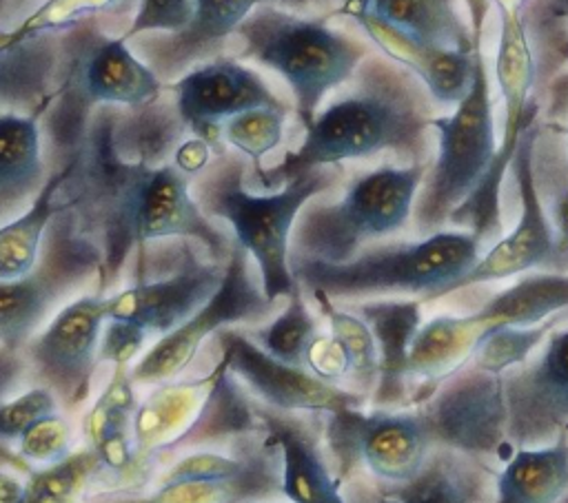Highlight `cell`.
Returning <instances> with one entry per match:
<instances>
[{"label": "cell", "instance_id": "1", "mask_svg": "<svg viewBox=\"0 0 568 503\" xmlns=\"http://www.w3.org/2000/svg\"><path fill=\"white\" fill-rule=\"evenodd\" d=\"M71 173L60 188L78 217V226L102 250L98 290L106 295L120 281L135 248L184 237L197 242L213 259L226 261L233 235L197 206L193 177L173 162L149 166L124 160L111 140L106 109L98 106L71 155Z\"/></svg>", "mask_w": 568, "mask_h": 503}, {"label": "cell", "instance_id": "2", "mask_svg": "<svg viewBox=\"0 0 568 503\" xmlns=\"http://www.w3.org/2000/svg\"><path fill=\"white\" fill-rule=\"evenodd\" d=\"M351 89L317 111L304 137L284 160L264 168L260 186L284 184L293 173L317 166H342L393 153L402 164L430 162V122L437 115L426 86L382 53H368L351 78Z\"/></svg>", "mask_w": 568, "mask_h": 503}, {"label": "cell", "instance_id": "3", "mask_svg": "<svg viewBox=\"0 0 568 503\" xmlns=\"http://www.w3.org/2000/svg\"><path fill=\"white\" fill-rule=\"evenodd\" d=\"M248 160L222 151L193 177L191 193L206 217L226 222L233 239L253 259L262 292L271 301H286L300 292L291 273V233L300 211L313 197L328 193L342 179V166H317L293 173L277 191L255 193L246 184Z\"/></svg>", "mask_w": 568, "mask_h": 503}, {"label": "cell", "instance_id": "4", "mask_svg": "<svg viewBox=\"0 0 568 503\" xmlns=\"http://www.w3.org/2000/svg\"><path fill=\"white\" fill-rule=\"evenodd\" d=\"M481 242L462 228L437 230L410 242L371 244L344 264L291 261L304 297L322 292L333 301H359L388 295L439 299L475 266Z\"/></svg>", "mask_w": 568, "mask_h": 503}, {"label": "cell", "instance_id": "5", "mask_svg": "<svg viewBox=\"0 0 568 503\" xmlns=\"http://www.w3.org/2000/svg\"><path fill=\"white\" fill-rule=\"evenodd\" d=\"M235 38L240 47L233 58L266 66L288 84L302 129L313 122L331 91L351 82L371 53L326 18H304L268 2L244 18Z\"/></svg>", "mask_w": 568, "mask_h": 503}, {"label": "cell", "instance_id": "6", "mask_svg": "<svg viewBox=\"0 0 568 503\" xmlns=\"http://www.w3.org/2000/svg\"><path fill=\"white\" fill-rule=\"evenodd\" d=\"M428 162L382 164L355 175L337 199L306 202L291 233L288 261L344 264L410 217Z\"/></svg>", "mask_w": 568, "mask_h": 503}, {"label": "cell", "instance_id": "7", "mask_svg": "<svg viewBox=\"0 0 568 503\" xmlns=\"http://www.w3.org/2000/svg\"><path fill=\"white\" fill-rule=\"evenodd\" d=\"M430 131L435 155L428 162L410 217L417 237L444 230L450 213L475 191L497 153L490 78L479 44L470 91L448 115H435Z\"/></svg>", "mask_w": 568, "mask_h": 503}, {"label": "cell", "instance_id": "8", "mask_svg": "<svg viewBox=\"0 0 568 503\" xmlns=\"http://www.w3.org/2000/svg\"><path fill=\"white\" fill-rule=\"evenodd\" d=\"M126 268L131 281L106 295V319L131 321L160 339L213 297L226 261L213 259L193 239L173 237L135 248Z\"/></svg>", "mask_w": 568, "mask_h": 503}, {"label": "cell", "instance_id": "9", "mask_svg": "<svg viewBox=\"0 0 568 503\" xmlns=\"http://www.w3.org/2000/svg\"><path fill=\"white\" fill-rule=\"evenodd\" d=\"M100 273V246L82 233L71 204L60 199L33 268L18 279L0 281V343L22 350L67 306L64 301L98 281Z\"/></svg>", "mask_w": 568, "mask_h": 503}, {"label": "cell", "instance_id": "10", "mask_svg": "<svg viewBox=\"0 0 568 503\" xmlns=\"http://www.w3.org/2000/svg\"><path fill=\"white\" fill-rule=\"evenodd\" d=\"M499 33L495 49V78L504 104V131L495 160L475 191L450 213L448 224L470 230L481 244L504 233L499 195L510 171L524 129L537 120V102L530 100L537 82V60L530 47L524 11L497 9Z\"/></svg>", "mask_w": 568, "mask_h": 503}, {"label": "cell", "instance_id": "11", "mask_svg": "<svg viewBox=\"0 0 568 503\" xmlns=\"http://www.w3.org/2000/svg\"><path fill=\"white\" fill-rule=\"evenodd\" d=\"M326 461L339 483L357 470L384 483L413 479L433 445L415 406L408 408H344L320 414Z\"/></svg>", "mask_w": 568, "mask_h": 503}, {"label": "cell", "instance_id": "12", "mask_svg": "<svg viewBox=\"0 0 568 503\" xmlns=\"http://www.w3.org/2000/svg\"><path fill=\"white\" fill-rule=\"evenodd\" d=\"M253 259L233 242L226 259L224 277L213 297L197 308L186 321L155 339L140 359L129 368L131 381L153 386L186 372L202 346L220 330L233 326H257L271 319L284 301H271L262 292V284L253 273Z\"/></svg>", "mask_w": 568, "mask_h": 503}, {"label": "cell", "instance_id": "13", "mask_svg": "<svg viewBox=\"0 0 568 503\" xmlns=\"http://www.w3.org/2000/svg\"><path fill=\"white\" fill-rule=\"evenodd\" d=\"M415 408L433 450L448 448L490 463H504L513 452L506 441L504 374L464 366Z\"/></svg>", "mask_w": 568, "mask_h": 503}, {"label": "cell", "instance_id": "14", "mask_svg": "<svg viewBox=\"0 0 568 503\" xmlns=\"http://www.w3.org/2000/svg\"><path fill=\"white\" fill-rule=\"evenodd\" d=\"M537 142L539 124L535 120L524 129L510 164L517 182L519 217L510 233L495 239L490 248L479 255L475 266L455 284L453 292L477 284L519 277L532 270L568 273V255L557 244L552 219L539 193L535 171Z\"/></svg>", "mask_w": 568, "mask_h": 503}, {"label": "cell", "instance_id": "15", "mask_svg": "<svg viewBox=\"0 0 568 503\" xmlns=\"http://www.w3.org/2000/svg\"><path fill=\"white\" fill-rule=\"evenodd\" d=\"M106 321V295H80L62 306L22 348L36 386L49 388L64 412L80 410L98 370V343Z\"/></svg>", "mask_w": 568, "mask_h": 503}, {"label": "cell", "instance_id": "16", "mask_svg": "<svg viewBox=\"0 0 568 503\" xmlns=\"http://www.w3.org/2000/svg\"><path fill=\"white\" fill-rule=\"evenodd\" d=\"M217 352L226 357L229 370L242 381L255 401L280 412L328 414L344 408H364L368 399L351 388L322 381L304 366L284 363L257 343L242 328H224L213 339Z\"/></svg>", "mask_w": 568, "mask_h": 503}, {"label": "cell", "instance_id": "17", "mask_svg": "<svg viewBox=\"0 0 568 503\" xmlns=\"http://www.w3.org/2000/svg\"><path fill=\"white\" fill-rule=\"evenodd\" d=\"M506 441L515 448L552 443L568 432V326H557L539 352L504 374Z\"/></svg>", "mask_w": 568, "mask_h": 503}, {"label": "cell", "instance_id": "18", "mask_svg": "<svg viewBox=\"0 0 568 503\" xmlns=\"http://www.w3.org/2000/svg\"><path fill=\"white\" fill-rule=\"evenodd\" d=\"M171 91L186 131L206 140L215 155L226 151L220 129L229 117L255 106L286 104L253 69L233 55H217L193 66L171 82Z\"/></svg>", "mask_w": 568, "mask_h": 503}, {"label": "cell", "instance_id": "19", "mask_svg": "<svg viewBox=\"0 0 568 503\" xmlns=\"http://www.w3.org/2000/svg\"><path fill=\"white\" fill-rule=\"evenodd\" d=\"M268 0H195L191 22L178 33L138 35L133 49L162 82H175L193 66L222 55L244 18Z\"/></svg>", "mask_w": 568, "mask_h": 503}, {"label": "cell", "instance_id": "20", "mask_svg": "<svg viewBox=\"0 0 568 503\" xmlns=\"http://www.w3.org/2000/svg\"><path fill=\"white\" fill-rule=\"evenodd\" d=\"M337 13L353 18L384 58L408 69L426 86L437 106L455 109L470 91L477 47L473 51H455L417 42L373 16L368 9L351 2H342Z\"/></svg>", "mask_w": 568, "mask_h": 503}, {"label": "cell", "instance_id": "21", "mask_svg": "<svg viewBox=\"0 0 568 503\" xmlns=\"http://www.w3.org/2000/svg\"><path fill=\"white\" fill-rule=\"evenodd\" d=\"M353 310L366 321L377 346V383L368 397L371 408H408L410 386H408V352L410 343L424 324L422 299H359V301H337Z\"/></svg>", "mask_w": 568, "mask_h": 503}, {"label": "cell", "instance_id": "22", "mask_svg": "<svg viewBox=\"0 0 568 503\" xmlns=\"http://www.w3.org/2000/svg\"><path fill=\"white\" fill-rule=\"evenodd\" d=\"M257 412L282 448L284 499L288 503H348L324 454L320 414L304 419L300 412H280L260 401Z\"/></svg>", "mask_w": 568, "mask_h": 503}, {"label": "cell", "instance_id": "23", "mask_svg": "<svg viewBox=\"0 0 568 503\" xmlns=\"http://www.w3.org/2000/svg\"><path fill=\"white\" fill-rule=\"evenodd\" d=\"M217 361L204 374L175 377L151 386L133 414V443L140 463L151 470L189 430L215 379Z\"/></svg>", "mask_w": 568, "mask_h": 503}, {"label": "cell", "instance_id": "24", "mask_svg": "<svg viewBox=\"0 0 568 503\" xmlns=\"http://www.w3.org/2000/svg\"><path fill=\"white\" fill-rule=\"evenodd\" d=\"M568 310V273L532 270L501 288L477 310L459 315V324L473 346L488 332L506 326L526 328ZM475 352V350H473Z\"/></svg>", "mask_w": 568, "mask_h": 503}, {"label": "cell", "instance_id": "25", "mask_svg": "<svg viewBox=\"0 0 568 503\" xmlns=\"http://www.w3.org/2000/svg\"><path fill=\"white\" fill-rule=\"evenodd\" d=\"M40 115L0 113V226L24 213L49 177Z\"/></svg>", "mask_w": 568, "mask_h": 503}, {"label": "cell", "instance_id": "26", "mask_svg": "<svg viewBox=\"0 0 568 503\" xmlns=\"http://www.w3.org/2000/svg\"><path fill=\"white\" fill-rule=\"evenodd\" d=\"M217 355V372L200 406V412L189 430L173 443L169 454L224 448L233 441L266 430L257 412V401L229 370L226 357L222 352Z\"/></svg>", "mask_w": 568, "mask_h": 503}, {"label": "cell", "instance_id": "27", "mask_svg": "<svg viewBox=\"0 0 568 503\" xmlns=\"http://www.w3.org/2000/svg\"><path fill=\"white\" fill-rule=\"evenodd\" d=\"M495 474L490 461L435 448L413 479L388 485L404 503H484Z\"/></svg>", "mask_w": 568, "mask_h": 503}, {"label": "cell", "instance_id": "28", "mask_svg": "<svg viewBox=\"0 0 568 503\" xmlns=\"http://www.w3.org/2000/svg\"><path fill=\"white\" fill-rule=\"evenodd\" d=\"M493 503H559L568 494V432L552 443L515 448L495 474Z\"/></svg>", "mask_w": 568, "mask_h": 503}, {"label": "cell", "instance_id": "29", "mask_svg": "<svg viewBox=\"0 0 568 503\" xmlns=\"http://www.w3.org/2000/svg\"><path fill=\"white\" fill-rule=\"evenodd\" d=\"M368 9L399 33L442 49L473 51L479 31L462 18L455 0H344Z\"/></svg>", "mask_w": 568, "mask_h": 503}, {"label": "cell", "instance_id": "30", "mask_svg": "<svg viewBox=\"0 0 568 503\" xmlns=\"http://www.w3.org/2000/svg\"><path fill=\"white\" fill-rule=\"evenodd\" d=\"M71 173V162L49 171L33 204L16 219L0 226V281L27 275L38 261L44 233L60 208V188Z\"/></svg>", "mask_w": 568, "mask_h": 503}, {"label": "cell", "instance_id": "31", "mask_svg": "<svg viewBox=\"0 0 568 503\" xmlns=\"http://www.w3.org/2000/svg\"><path fill=\"white\" fill-rule=\"evenodd\" d=\"M242 330L271 357L291 366H304L306 348L320 332V321L300 290L271 319L257 326H242Z\"/></svg>", "mask_w": 568, "mask_h": 503}, {"label": "cell", "instance_id": "32", "mask_svg": "<svg viewBox=\"0 0 568 503\" xmlns=\"http://www.w3.org/2000/svg\"><path fill=\"white\" fill-rule=\"evenodd\" d=\"M308 297L317 306L322 317L326 319L328 332L344 346V350L351 359V379H348L351 386L348 388L368 399L377 383V370H379L377 346H375L371 328L366 326V321L362 317H357L353 310L344 308L342 304L328 299L326 295L313 292Z\"/></svg>", "mask_w": 568, "mask_h": 503}, {"label": "cell", "instance_id": "33", "mask_svg": "<svg viewBox=\"0 0 568 503\" xmlns=\"http://www.w3.org/2000/svg\"><path fill=\"white\" fill-rule=\"evenodd\" d=\"M288 113V104L255 106L229 117L222 124L220 140L248 160V175H255L257 179L262 177V157L282 144Z\"/></svg>", "mask_w": 568, "mask_h": 503}, {"label": "cell", "instance_id": "34", "mask_svg": "<svg viewBox=\"0 0 568 503\" xmlns=\"http://www.w3.org/2000/svg\"><path fill=\"white\" fill-rule=\"evenodd\" d=\"M566 312H559L537 326H526V328L506 326L488 332L486 337L479 339L466 366H473L493 374H506L519 368L535 355V350H539L546 337L561 324V317Z\"/></svg>", "mask_w": 568, "mask_h": 503}, {"label": "cell", "instance_id": "35", "mask_svg": "<svg viewBox=\"0 0 568 503\" xmlns=\"http://www.w3.org/2000/svg\"><path fill=\"white\" fill-rule=\"evenodd\" d=\"M122 0H42L11 33L0 35L2 42H18L49 31H64L98 13L113 11Z\"/></svg>", "mask_w": 568, "mask_h": 503}, {"label": "cell", "instance_id": "36", "mask_svg": "<svg viewBox=\"0 0 568 503\" xmlns=\"http://www.w3.org/2000/svg\"><path fill=\"white\" fill-rule=\"evenodd\" d=\"M18 452L31 465H53L73 452L71 421L58 410L38 419L18 441Z\"/></svg>", "mask_w": 568, "mask_h": 503}, {"label": "cell", "instance_id": "37", "mask_svg": "<svg viewBox=\"0 0 568 503\" xmlns=\"http://www.w3.org/2000/svg\"><path fill=\"white\" fill-rule=\"evenodd\" d=\"M60 410L55 394L44 386H31L29 390L16 394L13 399H4L0 403V441L13 443L33 425L38 419L53 414Z\"/></svg>", "mask_w": 568, "mask_h": 503}, {"label": "cell", "instance_id": "38", "mask_svg": "<svg viewBox=\"0 0 568 503\" xmlns=\"http://www.w3.org/2000/svg\"><path fill=\"white\" fill-rule=\"evenodd\" d=\"M195 13V0H140L131 24L120 33L124 42L146 33H178Z\"/></svg>", "mask_w": 568, "mask_h": 503}, {"label": "cell", "instance_id": "39", "mask_svg": "<svg viewBox=\"0 0 568 503\" xmlns=\"http://www.w3.org/2000/svg\"><path fill=\"white\" fill-rule=\"evenodd\" d=\"M149 339V332L131 321L106 319L98 343V363H109L113 368H131L146 350L144 346Z\"/></svg>", "mask_w": 568, "mask_h": 503}, {"label": "cell", "instance_id": "40", "mask_svg": "<svg viewBox=\"0 0 568 503\" xmlns=\"http://www.w3.org/2000/svg\"><path fill=\"white\" fill-rule=\"evenodd\" d=\"M304 368L311 370L322 381L342 386L351 379V359L344 346L331 332H317L306 348ZM346 388V386H344Z\"/></svg>", "mask_w": 568, "mask_h": 503}, {"label": "cell", "instance_id": "41", "mask_svg": "<svg viewBox=\"0 0 568 503\" xmlns=\"http://www.w3.org/2000/svg\"><path fill=\"white\" fill-rule=\"evenodd\" d=\"M213 155H215V151H213V146H211L206 140L191 135V137H184V140L175 146V151H173V155H171V162H173L175 168L182 171L184 175L195 177V175H200V173L211 164Z\"/></svg>", "mask_w": 568, "mask_h": 503}, {"label": "cell", "instance_id": "42", "mask_svg": "<svg viewBox=\"0 0 568 503\" xmlns=\"http://www.w3.org/2000/svg\"><path fill=\"white\" fill-rule=\"evenodd\" d=\"M27 379L31 381V370L22 350H11L0 343V403L9 399Z\"/></svg>", "mask_w": 568, "mask_h": 503}, {"label": "cell", "instance_id": "43", "mask_svg": "<svg viewBox=\"0 0 568 503\" xmlns=\"http://www.w3.org/2000/svg\"><path fill=\"white\" fill-rule=\"evenodd\" d=\"M27 476L13 468H0V503H24Z\"/></svg>", "mask_w": 568, "mask_h": 503}, {"label": "cell", "instance_id": "44", "mask_svg": "<svg viewBox=\"0 0 568 503\" xmlns=\"http://www.w3.org/2000/svg\"><path fill=\"white\" fill-rule=\"evenodd\" d=\"M9 445H11V443H2V441H0V468H13V470H20L22 474H29L36 465H31L29 461H24V459L20 456V452H13Z\"/></svg>", "mask_w": 568, "mask_h": 503}, {"label": "cell", "instance_id": "45", "mask_svg": "<svg viewBox=\"0 0 568 503\" xmlns=\"http://www.w3.org/2000/svg\"><path fill=\"white\" fill-rule=\"evenodd\" d=\"M537 16H546L552 20H568V0H539L535 7Z\"/></svg>", "mask_w": 568, "mask_h": 503}, {"label": "cell", "instance_id": "46", "mask_svg": "<svg viewBox=\"0 0 568 503\" xmlns=\"http://www.w3.org/2000/svg\"><path fill=\"white\" fill-rule=\"evenodd\" d=\"M490 2L495 4V9H515V11H524L530 0H490Z\"/></svg>", "mask_w": 568, "mask_h": 503}, {"label": "cell", "instance_id": "47", "mask_svg": "<svg viewBox=\"0 0 568 503\" xmlns=\"http://www.w3.org/2000/svg\"><path fill=\"white\" fill-rule=\"evenodd\" d=\"M273 503H275V501H273Z\"/></svg>", "mask_w": 568, "mask_h": 503}]
</instances>
